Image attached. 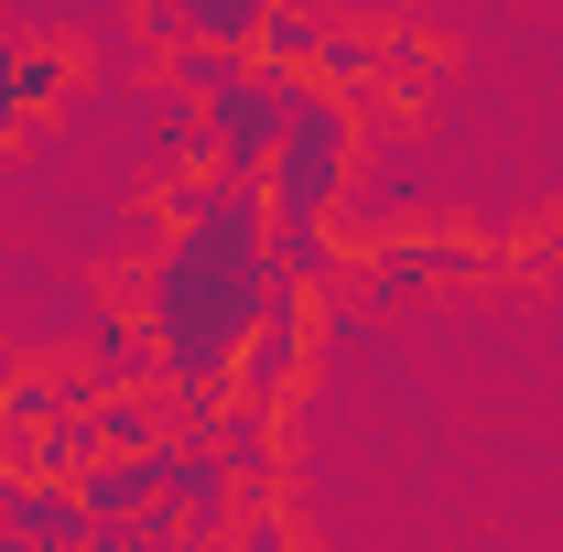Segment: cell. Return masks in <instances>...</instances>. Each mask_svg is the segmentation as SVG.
I'll list each match as a JSON object with an SVG mask.
<instances>
[{"mask_svg":"<svg viewBox=\"0 0 563 552\" xmlns=\"http://www.w3.org/2000/svg\"><path fill=\"white\" fill-rule=\"evenodd\" d=\"M261 303H272V196L250 174L185 163L163 185V250L141 261V303H131L163 401H228Z\"/></svg>","mask_w":563,"mask_h":552,"instance_id":"1","label":"cell"},{"mask_svg":"<svg viewBox=\"0 0 563 552\" xmlns=\"http://www.w3.org/2000/svg\"><path fill=\"white\" fill-rule=\"evenodd\" d=\"M357 163H368V98L303 76V87H292V120H282V152H272V174H261V196H272V272L282 281H336L347 272L336 217H347V196H357Z\"/></svg>","mask_w":563,"mask_h":552,"instance_id":"2","label":"cell"},{"mask_svg":"<svg viewBox=\"0 0 563 552\" xmlns=\"http://www.w3.org/2000/svg\"><path fill=\"white\" fill-rule=\"evenodd\" d=\"M292 87H303V76L261 66V55H239V66L196 98V131H207V163H217V174H250V185L272 174L282 120H292Z\"/></svg>","mask_w":563,"mask_h":552,"instance_id":"3","label":"cell"},{"mask_svg":"<svg viewBox=\"0 0 563 552\" xmlns=\"http://www.w3.org/2000/svg\"><path fill=\"white\" fill-rule=\"evenodd\" d=\"M498 261L477 250V239H444V228H401V239H357L347 272L368 303H422V292H455V281H488Z\"/></svg>","mask_w":563,"mask_h":552,"instance_id":"4","label":"cell"},{"mask_svg":"<svg viewBox=\"0 0 563 552\" xmlns=\"http://www.w3.org/2000/svg\"><path fill=\"white\" fill-rule=\"evenodd\" d=\"M66 87H76V55L66 44H44V33H0V152L33 131V120H55L66 109Z\"/></svg>","mask_w":563,"mask_h":552,"instance_id":"5","label":"cell"},{"mask_svg":"<svg viewBox=\"0 0 563 552\" xmlns=\"http://www.w3.org/2000/svg\"><path fill=\"white\" fill-rule=\"evenodd\" d=\"M0 542H98L76 477H44V466H0Z\"/></svg>","mask_w":563,"mask_h":552,"instance_id":"6","label":"cell"},{"mask_svg":"<svg viewBox=\"0 0 563 552\" xmlns=\"http://www.w3.org/2000/svg\"><path fill=\"white\" fill-rule=\"evenodd\" d=\"M76 401H98L76 368H33V379H11V390H0V433H11V444H33V433H44V422H66Z\"/></svg>","mask_w":563,"mask_h":552,"instance_id":"7","label":"cell"},{"mask_svg":"<svg viewBox=\"0 0 563 552\" xmlns=\"http://www.w3.org/2000/svg\"><path fill=\"white\" fill-rule=\"evenodd\" d=\"M347 11H368V22H390V11H412V0H347Z\"/></svg>","mask_w":563,"mask_h":552,"instance_id":"8","label":"cell"}]
</instances>
